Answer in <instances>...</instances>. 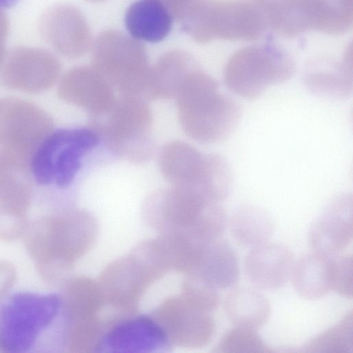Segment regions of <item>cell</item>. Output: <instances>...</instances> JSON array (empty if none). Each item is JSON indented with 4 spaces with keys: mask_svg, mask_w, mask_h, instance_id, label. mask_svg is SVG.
<instances>
[{
    "mask_svg": "<svg viewBox=\"0 0 353 353\" xmlns=\"http://www.w3.org/2000/svg\"><path fill=\"white\" fill-rule=\"evenodd\" d=\"M235 239L244 245L256 246L267 242L274 232V223L263 210L255 206L238 209L230 221Z\"/></svg>",
    "mask_w": 353,
    "mask_h": 353,
    "instance_id": "cb8c5ba5",
    "label": "cell"
},
{
    "mask_svg": "<svg viewBox=\"0 0 353 353\" xmlns=\"http://www.w3.org/2000/svg\"><path fill=\"white\" fill-rule=\"evenodd\" d=\"M332 258L316 252L303 256L292 268L293 285L303 298L316 300L332 290Z\"/></svg>",
    "mask_w": 353,
    "mask_h": 353,
    "instance_id": "d6986e66",
    "label": "cell"
},
{
    "mask_svg": "<svg viewBox=\"0 0 353 353\" xmlns=\"http://www.w3.org/2000/svg\"><path fill=\"white\" fill-rule=\"evenodd\" d=\"M16 0H0V7L11 5Z\"/></svg>",
    "mask_w": 353,
    "mask_h": 353,
    "instance_id": "4dcf8cb0",
    "label": "cell"
},
{
    "mask_svg": "<svg viewBox=\"0 0 353 353\" xmlns=\"http://www.w3.org/2000/svg\"><path fill=\"white\" fill-rule=\"evenodd\" d=\"M169 9L174 19L179 21L188 7L195 0H161Z\"/></svg>",
    "mask_w": 353,
    "mask_h": 353,
    "instance_id": "83f0119b",
    "label": "cell"
},
{
    "mask_svg": "<svg viewBox=\"0 0 353 353\" xmlns=\"http://www.w3.org/2000/svg\"><path fill=\"white\" fill-rule=\"evenodd\" d=\"M352 196L345 194L332 199L310 228L309 241L312 248L325 254L337 253L353 236Z\"/></svg>",
    "mask_w": 353,
    "mask_h": 353,
    "instance_id": "4fadbf2b",
    "label": "cell"
},
{
    "mask_svg": "<svg viewBox=\"0 0 353 353\" xmlns=\"http://www.w3.org/2000/svg\"><path fill=\"white\" fill-rule=\"evenodd\" d=\"M228 319L236 326L256 330L269 319L271 308L267 298L256 290L241 288L229 293L224 303Z\"/></svg>",
    "mask_w": 353,
    "mask_h": 353,
    "instance_id": "7402d4cb",
    "label": "cell"
},
{
    "mask_svg": "<svg viewBox=\"0 0 353 353\" xmlns=\"http://www.w3.org/2000/svg\"><path fill=\"white\" fill-rule=\"evenodd\" d=\"M179 21L197 43L214 39L253 41L268 27L256 0H195Z\"/></svg>",
    "mask_w": 353,
    "mask_h": 353,
    "instance_id": "3957f363",
    "label": "cell"
},
{
    "mask_svg": "<svg viewBox=\"0 0 353 353\" xmlns=\"http://www.w3.org/2000/svg\"><path fill=\"white\" fill-rule=\"evenodd\" d=\"M352 57L344 63L318 62L308 68L305 83L314 93L328 98L343 99L352 90Z\"/></svg>",
    "mask_w": 353,
    "mask_h": 353,
    "instance_id": "44dd1931",
    "label": "cell"
},
{
    "mask_svg": "<svg viewBox=\"0 0 353 353\" xmlns=\"http://www.w3.org/2000/svg\"><path fill=\"white\" fill-rule=\"evenodd\" d=\"M311 30L341 35L352 27V0H308Z\"/></svg>",
    "mask_w": 353,
    "mask_h": 353,
    "instance_id": "603a6c76",
    "label": "cell"
},
{
    "mask_svg": "<svg viewBox=\"0 0 353 353\" xmlns=\"http://www.w3.org/2000/svg\"><path fill=\"white\" fill-rule=\"evenodd\" d=\"M268 26L280 36L293 38L311 30L307 0H256Z\"/></svg>",
    "mask_w": 353,
    "mask_h": 353,
    "instance_id": "ffe728a7",
    "label": "cell"
},
{
    "mask_svg": "<svg viewBox=\"0 0 353 353\" xmlns=\"http://www.w3.org/2000/svg\"><path fill=\"white\" fill-rule=\"evenodd\" d=\"M44 41L60 55L79 58L90 50L92 35L83 13L68 3H57L46 10L39 22Z\"/></svg>",
    "mask_w": 353,
    "mask_h": 353,
    "instance_id": "8fae6325",
    "label": "cell"
},
{
    "mask_svg": "<svg viewBox=\"0 0 353 353\" xmlns=\"http://www.w3.org/2000/svg\"><path fill=\"white\" fill-rule=\"evenodd\" d=\"M159 163L163 176L172 186L194 188L216 195L230 184L229 165L224 157L203 154L183 141L165 145L160 152Z\"/></svg>",
    "mask_w": 353,
    "mask_h": 353,
    "instance_id": "52a82bcc",
    "label": "cell"
},
{
    "mask_svg": "<svg viewBox=\"0 0 353 353\" xmlns=\"http://www.w3.org/2000/svg\"><path fill=\"white\" fill-rule=\"evenodd\" d=\"M99 141L94 130H59L48 134L32 154L31 168L41 184L54 181L60 187L71 183L81 168L83 156Z\"/></svg>",
    "mask_w": 353,
    "mask_h": 353,
    "instance_id": "ba28073f",
    "label": "cell"
},
{
    "mask_svg": "<svg viewBox=\"0 0 353 353\" xmlns=\"http://www.w3.org/2000/svg\"><path fill=\"white\" fill-rule=\"evenodd\" d=\"M221 353L273 352L261 340L254 330L237 327L228 331L215 350Z\"/></svg>",
    "mask_w": 353,
    "mask_h": 353,
    "instance_id": "484cf974",
    "label": "cell"
},
{
    "mask_svg": "<svg viewBox=\"0 0 353 353\" xmlns=\"http://www.w3.org/2000/svg\"><path fill=\"white\" fill-rule=\"evenodd\" d=\"M291 57L280 46L268 43L244 47L228 59L223 80L234 94L248 99L261 96L271 85L282 83L294 74Z\"/></svg>",
    "mask_w": 353,
    "mask_h": 353,
    "instance_id": "5b68a950",
    "label": "cell"
},
{
    "mask_svg": "<svg viewBox=\"0 0 353 353\" xmlns=\"http://www.w3.org/2000/svg\"><path fill=\"white\" fill-rule=\"evenodd\" d=\"M14 157L4 150L0 152V189L10 172L14 168Z\"/></svg>",
    "mask_w": 353,
    "mask_h": 353,
    "instance_id": "f546056e",
    "label": "cell"
},
{
    "mask_svg": "<svg viewBox=\"0 0 353 353\" xmlns=\"http://www.w3.org/2000/svg\"><path fill=\"white\" fill-rule=\"evenodd\" d=\"M60 63L50 52L38 47L18 46L6 53L0 67L1 82L12 88L39 92L57 79Z\"/></svg>",
    "mask_w": 353,
    "mask_h": 353,
    "instance_id": "30bf717a",
    "label": "cell"
},
{
    "mask_svg": "<svg viewBox=\"0 0 353 353\" xmlns=\"http://www.w3.org/2000/svg\"><path fill=\"white\" fill-rule=\"evenodd\" d=\"M93 125L109 148L123 158L142 161L152 152V114L140 97L115 99L105 112L93 117Z\"/></svg>",
    "mask_w": 353,
    "mask_h": 353,
    "instance_id": "8992f818",
    "label": "cell"
},
{
    "mask_svg": "<svg viewBox=\"0 0 353 353\" xmlns=\"http://www.w3.org/2000/svg\"><path fill=\"white\" fill-rule=\"evenodd\" d=\"M63 303L54 293L17 292L0 305V350L10 353L47 347L58 331Z\"/></svg>",
    "mask_w": 353,
    "mask_h": 353,
    "instance_id": "7a4b0ae2",
    "label": "cell"
},
{
    "mask_svg": "<svg viewBox=\"0 0 353 353\" xmlns=\"http://www.w3.org/2000/svg\"><path fill=\"white\" fill-rule=\"evenodd\" d=\"M174 17L161 0H137L125 14V26L130 37L139 41L158 43L170 34Z\"/></svg>",
    "mask_w": 353,
    "mask_h": 353,
    "instance_id": "e0dca14e",
    "label": "cell"
},
{
    "mask_svg": "<svg viewBox=\"0 0 353 353\" xmlns=\"http://www.w3.org/2000/svg\"><path fill=\"white\" fill-rule=\"evenodd\" d=\"M307 352L352 353L353 319L352 311L342 320L321 332L304 346Z\"/></svg>",
    "mask_w": 353,
    "mask_h": 353,
    "instance_id": "d4e9b609",
    "label": "cell"
},
{
    "mask_svg": "<svg viewBox=\"0 0 353 353\" xmlns=\"http://www.w3.org/2000/svg\"><path fill=\"white\" fill-rule=\"evenodd\" d=\"M92 66L123 95L145 94L150 67L145 47L121 32H101L90 48Z\"/></svg>",
    "mask_w": 353,
    "mask_h": 353,
    "instance_id": "277c9868",
    "label": "cell"
},
{
    "mask_svg": "<svg viewBox=\"0 0 353 353\" xmlns=\"http://www.w3.org/2000/svg\"><path fill=\"white\" fill-rule=\"evenodd\" d=\"M198 68L188 52L175 50L162 54L150 68L144 96L152 99H176L190 74Z\"/></svg>",
    "mask_w": 353,
    "mask_h": 353,
    "instance_id": "2e32d148",
    "label": "cell"
},
{
    "mask_svg": "<svg viewBox=\"0 0 353 353\" xmlns=\"http://www.w3.org/2000/svg\"><path fill=\"white\" fill-rule=\"evenodd\" d=\"M9 30V21L6 13L0 7V66L6 54L5 43Z\"/></svg>",
    "mask_w": 353,
    "mask_h": 353,
    "instance_id": "f1b7e54d",
    "label": "cell"
},
{
    "mask_svg": "<svg viewBox=\"0 0 353 353\" xmlns=\"http://www.w3.org/2000/svg\"><path fill=\"white\" fill-rule=\"evenodd\" d=\"M58 94L92 117L105 112L115 99L110 83L92 66L87 65L67 71L59 82Z\"/></svg>",
    "mask_w": 353,
    "mask_h": 353,
    "instance_id": "7c38bea8",
    "label": "cell"
},
{
    "mask_svg": "<svg viewBox=\"0 0 353 353\" xmlns=\"http://www.w3.org/2000/svg\"><path fill=\"white\" fill-rule=\"evenodd\" d=\"M52 129L50 117L34 104L14 99L0 101V144L13 157L33 154Z\"/></svg>",
    "mask_w": 353,
    "mask_h": 353,
    "instance_id": "9c48e42d",
    "label": "cell"
},
{
    "mask_svg": "<svg viewBox=\"0 0 353 353\" xmlns=\"http://www.w3.org/2000/svg\"><path fill=\"white\" fill-rule=\"evenodd\" d=\"M168 343L163 327L153 319L139 316L113 326L97 347L108 352H152L167 347Z\"/></svg>",
    "mask_w": 353,
    "mask_h": 353,
    "instance_id": "5bb4252c",
    "label": "cell"
},
{
    "mask_svg": "<svg viewBox=\"0 0 353 353\" xmlns=\"http://www.w3.org/2000/svg\"><path fill=\"white\" fill-rule=\"evenodd\" d=\"M88 1H93V2H99V1H103L104 0H88Z\"/></svg>",
    "mask_w": 353,
    "mask_h": 353,
    "instance_id": "1f68e13d",
    "label": "cell"
},
{
    "mask_svg": "<svg viewBox=\"0 0 353 353\" xmlns=\"http://www.w3.org/2000/svg\"><path fill=\"white\" fill-rule=\"evenodd\" d=\"M194 270L196 277L222 289L234 285L240 274L234 250L228 243L219 239L203 246Z\"/></svg>",
    "mask_w": 353,
    "mask_h": 353,
    "instance_id": "ac0fdd59",
    "label": "cell"
},
{
    "mask_svg": "<svg viewBox=\"0 0 353 353\" xmlns=\"http://www.w3.org/2000/svg\"><path fill=\"white\" fill-rule=\"evenodd\" d=\"M353 259L352 254L332 258V290L352 299L353 294Z\"/></svg>",
    "mask_w": 353,
    "mask_h": 353,
    "instance_id": "4316f807",
    "label": "cell"
},
{
    "mask_svg": "<svg viewBox=\"0 0 353 353\" xmlns=\"http://www.w3.org/2000/svg\"><path fill=\"white\" fill-rule=\"evenodd\" d=\"M178 115L185 134L203 143H217L236 130L241 109L232 98L219 92V84L197 68L176 96Z\"/></svg>",
    "mask_w": 353,
    "mask_h": 353,
    "instance_id": "6da1fadb",
    "label": "cell"
},
{
    "mask_svg": "<svg viewBox=\"0 0 353 353\" xmlns=\"http://www.w3.org/2000/svg\"><path fill=\"white\" fill-rule=\"evenodd\" d=\"M293 268V256L285 246L265 242L248 254L245 270L250 281L263 290H276L285 285Z\"/></svg>",
    "mask_w": 353,
    "mask_h": 353,
    "instance_id": "9a60e30c",
    "label": "cell"
}]
</instances>
